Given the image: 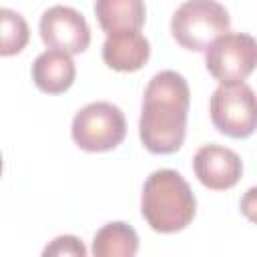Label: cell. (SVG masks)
I'll use <instances>...</instances> for the list:
<instances>
[{"instance_id":"obj_9","label":"cell","mask_w":257,"mask_h":257,"mask_svg":"<svg viewBox=\"0 0 257 257\" xmlns=\"http://www.w3.org/2000/svg\"><path fill=\"white\" fill-rule=\"evenodd\" d=\"M151 44L141 32H122L106 36L102 44V60L118 72H135L147 64Z\"/></svg>"},{"instance_id":"obj_14","label":"cell","mask_w":257,"mask_h":257,"mask_svg":"<svg viewBox=\"0 0 257 257\" xmlns=\"http://www.w3.org/2000/svg\"><path fill=\"white\" fill-rule=\"evenodd\" d=\"M42 255H44V257H48V255H58V257H62V255L84 257V255H86V247H84L82 241H80L78 237H74V235H60V237L52 239L50 245L44 247Z\"/></svg>"},{"instance_id":"obj_5","label":"cell","mask_w":257,"mask_h":257,"mask_svg":"<svg viewBox=\"0 0 257 257\" xmlns=\"http://www.w3.org/2000/svg\"><path fill=\"white\" fill-rule=\"evenodd\" d=\"M257 44L251 34L225 32L205 50V66L221 84L243 82L255 68Z\"/></svg>"},{"instance_id":"obj_3","label":"cell","mask_w":257,"mask_h":257,"mask_svg":"<svg viewBox=\"0 0 257 257\" xmlns=\"http://www.w3.org/2000/svg\"><path fill=\"white\" fill-rule=\"evenodd\" d=\"M229 26V12L217 0H185L171 18L175 40L183 48L195 52L207 50V46L225 34Z\"/></svg>"},{"instance_id":"obj_7","label":"cell","mask_w":257,"mask_h":257,"mask_svg":"<svg viewBox=\"0 0 257 257\" xmlns=\"http://www.w3.org/2000/svg\"><path fill=\"white\" fill-rule=\"evenodd\" d=\"M40 38L48 48L80 54L90 44V28L84 16L70 6H50L40 16Z\"/></svg>"},{"instance_id":"obj_4","label":"cell","mask_w":257,"mask_h":257,"mask_svg":"<svg viewBox=\"0 0 257 257\" xmlns=\"http://www.w3.org/2000/svg\"><path fill=\"white\" fill-rule=\"evenodd\" d=\"M72 141L88 153L116 149L126 135L124 112L106 100H96L80 108L72 118Z\"/></svg>"},{"instance_id":"obj_1","label":"cell","mask_w":257,"mask_h":257,"mask_svg":"<svg viewBox=\"0 0 257 257\" xmlns=\"http://www.w3.org/2000/svg\"><path fill=\"white\" fill-rule=\"evenodd\" d=\"M189 104L191 90L183 74L161 70L149 80L139 118V135L149 153L171 155L183 147Z\"/></svg>"},{"instance_id":"obj_8","label":"cell","mask_w":257,"mask_h":257,"mask_svg":"<svg viewBox=\"0 0 257 257\" xmlns=\"http://www.w3.org/2000/svg\"><path fill=\"white\" fill-rule=\"evenodd\" d=\"M193 171L201 185L213 191H225L239 183L243 175L241 157L221 145H205L193 157Z\"/></svg>"},{"instance_id":"obj_6","label":"cell","mask_w":257,"mask_h":257,"mask_svg":"<svg viewBox=\"0 0 257 257\" xmlns=\"http://www.w3.org/2000/svg\"><path fill=\"white\" fill-rule=\"evenodd\" d=\"M215 128L231 139H247L255 131V92L245 82L221 84L209 100Z\"/></svg>"},{"instance_id":"obj_11","label":"cell","mask_w":257,"mask_h":257,"mask_svg":"<svg viewBox=\"0 0 257 257\" xmlns=\"http://www.w3.org/2000/svg\"><path fill=\"white\" fill-rule=\"evenodd\" d=\"M94 16L106 36L141 32L147 8L145 0H94Z\"/></svg>"},{"instance_id":"obj_12","label":"cell","mask_w":257,"mask_h":257,"mask_svg":"<svg viewBox=\"0 0 257 257\" xmlns=\"http://www.w3.org/2000/svg\"><path fill=\"white\" fill-rule=\"evenodd\" d=\"M139 251L137 231L122 221H110L102 225L92 239L94 257H133Z\"/></svg>"},{"instance_id":"obj_2","label":"cell","mask_w":257,"mask_h":257,"mask_svg":"<svg viewBox=\"0 0 257 257\" xmlns=\"http://www.w3.org/2000/svg\"><path fill=\"white\" fill-rule=\"evenodd\" d=\"M195 211V195L181 173L173 169H159L147 177L141 197V213L153 231H183L191 225Z\"/></svg>"},{"instance_id":"obj_10","label":"cell","mask_w":257,"mask_h":257,"mask_svg":"<svg viewBox=\"0 0 257 257\" xmlns=\"http://www.w3.org/2000/svg\"><path fill=\"white\" fill-rule=\"evenodd\" d=\"M76 66L70 54L62 50H46L36 56L32 64V80L46 94H60L68 90L74 82Z\"/></svg>"},{"instance_id":"obj_13","label":"cell","mask_w":257,"mask_h":257,"mask_svg":"<svg viewBox=\"0 0 257 257\" xmlns=\"http://www.w3.org/2000/svg\"><path fill=\"white\" fill-rule=\"evenodd\" d=\"M30 28L22 14L10 8H0V56H14L26 48Z\"/></svg>"},{"instance_id":"obj_15","label":"cell","mask_w":257,"mask_h":257,"mask_svg":"<svg viewBox=\"0 0 257 257\" xmlns=\"http://www.w3.org/2000/svg\"><path fill=\"white\" fill-rule=\"evenodd\" d=\"M0 177H2V155H0Z\"/></svg>"}]
</instances>
